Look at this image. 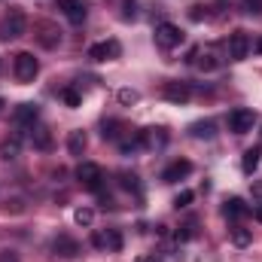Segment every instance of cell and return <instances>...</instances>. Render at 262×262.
Segmentation results:
<instances>
[{
  "mask_svg": "<svg viewBox=\"0 0 262 262\" xmlns=\"http://www.w3.org/2000/svg\"><path fill=\"white\" fill-rule=\"evenodd\" d=\"M253 195L262 198V180H256V183H253Z\"/></svg>",
  "mask_w": 262,
  "mask_h": 262,
  "instance_id": "cell-35",
  "label": "cell"
},
{
  "mask_svg": "<svg viewBox=\"0 0 262 262\" xmlns=\"http://www.w3.org/2000/svg\"><path fill=\"white\" fill-rule=\"evenodd\" d=\"M119 186L128 189V192H137V177L128 174V171H122V174H119Z\"/></svg>",
  "mask_w": 262,
  "mask_h": 262,
  "instance_id": "cell-25",
  "label": "cell"
},
{
  "mask_svg": "<svg viewBox=\"0 0 262 262\" xmlns=\"http://www.w3.org/2000/svg\"><path fill=\"white\" fill-rule=\"evenodd\" d=\"M82 6V0H58V9L64 12V15H70L73 9H79Z\"/></svg>",
  "mask_w": 262,
  "mask_h": 262,
  "instance_id": "cell-27",
  "label": "cell"
},
{
  "mask_svg": "<svg viewBox=\"0 0 262 262\" xmlns=\"http://www.w3.org/2000/svg\"><path fill=\"white\" fill-rule=\"evenodd\" d=\"M189 18H192V21H201V18H204V6H192V9H189Z\"/></svg>",
  "mask_w": 262,
  "mask_h": 262,
  "instance_id": "cell-32",
  "label": "cell"
},
{
  "mask_svg": "<svg viewBox=\"0 0 262 262\" xmlns=\"http://www.w3.org/2000/svg\"><path fill=\"white\" fill-rule=\"evenodd\" d=\"M137 262H156V259H149V256H140V259H137Z\"/></svg>",
  "mask_w": 262,
  "mask_h": 262,
  "instance_id": "cell-38",
  "label": "cell"
},
{
  "mask_svg": "<svg viewBox=\"0 0 262 262\" xmlns=\"http://www.w3.org/2000/svg\"><path fill=\"white\" fill-rule=\"evenodd\" d=\"M259 159H262V149H259V146L247 149V152H244V159H241V168H244V174H253V171L259 168Z\"/></svg>",
  "mask_w": 262,
  "mask_h": 262,
  "instance_id": "cell-16",
  "label": "cell"
},
{
  "mask_svg": "<svg viewBox=\"0 0 262 262\" xmlns=\"http://www.w3.org/2000/svg\"><path fill=\"white\" fill-rule=\"evenodd\" d=\"M168 143V131L165 128H143L140 131V146L143 149H162Z\"/></svg>",
  "mask_w": 262,
  "mask_h": 262,
  "instance_id": "cell-10",
  "label": "cell"
},
{
  "mask_svg": "<svg viewBox=\"0 0 262 262\" xmlns=\"http://www.w3.org/2000/svg\"><path fill=\"white\" fill-rule=\"evenodd\" d=\"M67 18H70V21H73V25H79V21H82V18H85V3H82V6H79V9H73V12H70V15H67Z\"/></svg>",
  "mask_w": 262,
  "mask_h": 262,
  "instance_id": "cell-31",
  "label": "cell"
},
{
  "mask_svg": "<svg viewBox=\"0 0 262 262\" xmlns=\"http://www.w3.org/2000/svg\"><path fill=\"white\" fill-rule=\"evenodd\" d=\"M256 220H259V223H262V204H259V207H256Z\"/></svg>",
  "mask_w": 262,
  "mask_h": 262,
  "instance_id": "cell-37",
  "label": "cell"
},
{
  "mask_svg": "<svg viewBox=\"0 0 262 262\" xmlns=\"http://www.w3.org/2000/svg\"><path fill=\"white\" fill-rule=\"evenodd\" d=\"M76 180H79L85 189H92V192H101V183H104V171H101L95 162H82V165L76 168Z\"/></svg>",
  "mask_w": 262,
  "mask_h": 262,
  "instance_id": "cell-3",
  "label": "cell"
},
{
  "mask_svg": "<svg viewBox=\"0 0 262 262\" xmlns=\"http://www.w3.org/2000/svg\"><path fill=\"white\" fill-rule=\"evenodd\" d=\"M37 70H40V64H37V58L31 52H18L15 55V79L18 82H34Z\"/></svg>",
  "mask_w": 262,
  "mask_h": 262,
  "instance_id": "cell-4",
  "label": "cell"
},
{
  "mask_svg": "<svg viewBox=\"0 0 262 262\" xmlns=\"http://www.w3.org/2000/svg\"><path fill=\"white\" fill-rule=\"evenodd\" d=\"M85 146H89L85 131H70V137H67V149H70V156H82Z\"/></svg>",
  "mask_w": 262,
  "mask_h": 262,
  "instance_id": "cell-15",
  "label": "cell"
},
{
  "mask_svg": "<svg viewBox=\"0 0 262 262\" xmlns=\"http://www.w3.org/2000/svg\"><path fill=\"white\" fill-rule=\"evenodd\" d=\"M189 201H192V192H189V189H183V192H180V195L174 198V207H186V204H189Z\"/></svg>",
  "mask_w": 262,
  "mask_h": 262,
  "instance_id": "cell-30",
  "label": "cell"
},
{
  "mask_svg": "<svg viewBox=\"0 0 262 262\" xmlns=\"http://www.w3.org/2000/svg\"><path fill=\"white\" fill-rule=\"evenodd\" d=\"M122 6H125V18H134V0H122Z\"/></svg>",
  "mask_w": 262,
  "mask_h": 262,
  "instance_id": "cell-33",
  "label": "cell"
},
{
  "mask_svg": "<svg viewBox=\"0 0 262 262\" xmlns=\"http://www.w3.org/2000/svg\"><path fill=\"white\" fill-rule=\"evenodd\" d=\"M119 101H122V104H137V92H134V89H122V92H119Z\"/></svg>",
  "mask_w": 262,
  "mask_h": 262,
  "instance_id": "cell-29",
  "label": "cell"
},
{
  "mask_svg": "<svg viewBox=\"0 0 262 262\" xmlns=\"http://www.w3.org/2000/svg\"><path fill=\"white\" fill-rule=\"evenodd\" d=\"M189 174H192V162L177 159V162H171V165L162 171V183H177V180H183V177H189Z\"/></svg>",
  "mask_w": 262,
  "mask_h": 262,
  "instance_id": "cell-8",
  "label": "cell"
},
{
  "mask_svg": "<svg viewBox=\"0 0 262 262\" xmlns=\"http://www.w3.org/2000/svg\"><path fill=\"white\" fill-rule=\"evenodd\" d=\"M92 244H95V247H101V250H113V253H119V250H122V235H119V229L95 232Z\"/></svg>",
  "mask_w": 262,
  "mask_h": 262,
  "instance_id": "cell-6",
  "label": "cell"
},
{
  "mask_svg": "<svg viewBox=\"0 0 262 262\" xmlns=\"http://www.w3.org/2000/svg\"><path fill=\"white\" fill-rule=\"evenodd\" d=\"M189 238H195V223H186V226H180L177 229V241L183 244V241H189Z\"/></svg>",
  "mask_w": 262,
  "mask_h": 262,
  "instance_id": "cell-26",
  "label": "cell"
},
{
  "mask_svg": "<svg viewBox=\"0 0 262 262\" xmlns=\"http://www.w3.org/2000/svg\"><path fill=\"white\" fill-rule=\"evenodd\" d=\"M61 101H64L67 107H73V110L82 107V95H79L76 89H64V92H61Z\"/></svg>",
  "mask_w": 262,
  "mask_h": 262,
  "instance_id": "cell-23",
  "label": "cell"
},
{
  "mask_svg": "<svg viewBox=\"0 0 262 262\" xmlns=\"http://www.w3.org/2000/svg\"><path fill=\"white\" fill-rule=\"evenodd\" d=\"M247 52H250V40H247V34H244V31H235V34L229 37V58H232V61H244Z\"/></svg>",
  "mask_w": 262,
  "mask_h": 262,
  "instance_id": "cell-7",
  "label": "cell"
},
{
  "mask_svg": "<svg viewBox=\"0 0 262 262\" xmlns=\"http://www.w3.org/2000/svg\"><path fill=\"white\" fill-rule=\"evenodd\" d=\"M25 28H28V18H25V12L21 9H9L6 15H3V21H0V40H15V37H21L25 34Z\"/></svg>",
  "mask_w": 262,
  "mask_h": 262,
  "instance_id": "cell-1",
  "label": "cell"
},
{
  "mask_svg": "<svg viewBox=\"0 0 262 262\" xmlns=\"http://www.w3.org/2000/svg\"><path fill=\"white\" fill-rule=\"evenodd\" d=\"M52 250H55L58 256H64V259H73V256H79V244H76L70 235H58V238L52 241Z\"/></svg>",
  "mask_w": 262,
  "mask_h": 262,
  "instance_id": "cell-12",
  "label": "cell"
},
{
  "mask_svg": "<svg viewBox=\"0 0 262 262\" xmlns=\"http://www.w3.org/2000/svg\"><path fill=\"white\" fill-rule=\"evenodd\" d=\"M256 52H259V55H262V37H259V40H256Z\"/></svg>",
  "mask_w": 262,
  "mask_h": 262,
  "instance_id": "cell-36",
  "label": "cell"
},
{
  "mask_svg": "<svg viewBox=\"0 0 262 262\" xmlns=\"http://www.w3.org/2000/svg\"><path fill=\"white\" fill-rule=\"evenodd\" d=\"M180 43H183V31L177 25H171V21L156 25V46L159 49H177Z\"/></svg>",
  "mask_w": 262,
  "mask_h": 262,
  "instance_id": "cell-2",
  "label": "cell"
},
{
  "mask_svg": "<svg viewBox=\"0 0 262 262\" xmlns=\"http://www.w3.org/2000/svg\"><path fill=\"white\" fill-rule=\"evenodd\" d=\"M0 262H18V259H15V253L6 250V253H0Z\"/></svg>",
  "mask_w": 262,
  "mask_h": 262,
  "instance_id": "cell-34",
  "label": "cell"
},
{
  "mask_svg": "<svg viewBox=\"0 0 262 262\" xmlns=\"http://www.w3.org/2000/svg\"><path fill=\"white\" fill-rule=\"evenodd\" d=\"M58 40H61V34H58V31H55L52 25H43V34H40V43L52 49V46H58Z\"/></svg>",
  "mask_w": 262,
  "mask_h": 262,
  "instance_id": "cell-20",
  "label": "cell"
},
{
  "mask_svg": "<svg viewBox=\"0 0 262 262\" xmlns=\"http://www.w3.org/2000/svg\"><path fill=\"white\" fill-rule=\"evenodd\" d=\"M31 140H34L37 149H52V134L43 125H31Z\"/></svg>",
  "mask_w": 262,
  "mask_h": 262,
  "instance_id": "cell-14",
  "label": "cell"
},
{
  "mask_svg": "<svg viewBox=\"0 0 262 262\" xmlns=\"http://www.w3.org/2000/svg\"><path fill=\"white\" fill-rule=\"evenodd\" d=\"M250 241H253L250 229H241V226H238V229H232V244H235V247H247Z\"/></svg>",
  "mask_w": 262,
  "mask_h": 262,
  "instance_id": "cell-22",
  "label": "cell"
},
{
  "mask_svg": "<svg viewBox=\"0 0 262 262\" xmlns=\"http://www.w3.org/2000/svg\"><path fill=\"white\" fill-rule=\"evenodd\" d=\"M253 125H256V113H253V110H247V107L232 110V116H229V128L235 131V134H247V131H253Z\"/></svg>",
  "mask_w": 262,
  "mask_h": 262,
  "instance_id": "cell-5",
  "label": "cell"
},
{
  "mask_svg": "<svg viewBox=\"0 0 262 262\" xmlns=\"http://www.w3.org/2000/svg\"><path fill=\"white\" fill-rule=\"evenodd\" d=\"M162 95L171 101V104H186L189 101V85L186 82H165V89H162Z\"/></svg>",
  "mask_w": 262,
  "mask_h": 262,
  "instance_id": "cell-11",
  "label": "cell"
},
{
  "mask_svg": "<svg viewBox=\"0 0 262 262\" xmlns=\"http://www.w3.org/2000/svg\"><path fill=\"white\" fill-rule=\"evenodd\" d=\"M216 134V125L213 122H195L192 125V137H198V140H210Z\"/></svg>",
  "mask_w": 262,
  "mask_h": 262,
  "instance_id": "cell-19",
  "label": "cell"
},
{
  "mask_svg": "<svg viewBox=\"0 0 262 262\" xmlns=\"http://www.w3.org/2000/svg\"><path fill=\"white\" fill-rule=\"evenodd\" d=\"M223 213H226L229 220H244V216L250 213V207L244 204V198H229L226 207H223Z\"/></svg>",
  "mask_w": 262,
  "mask_h": 262,
  "instance_id": "cell-13",
  "label": "cell"
},
{
  "mask_svg": "<svg viewBox=\"0 0 262 262\" xmlns=\"http://www.w3.org/2000/svg\"><path fill=\"white\" fill-rule=\"evenodd\" d=\"M244 12L259 15V12H262V0H244Z\"/></svg>",
  "mask_w": 262,
  "mask_h": 262,
  "instance_id": "cell-28",
  "label": "cell"
},
{
  "mask_svg": "<svg viewBox=\"0 0 262 262\" xmlns=\"http://www.w3.org/2000/svg\"><path fill=\"white\" fill-rule=\"evenodd\" d=\"M34 119H37V107H34V104H18L15 122H18V125H34Z\"/></svg>",
  "mask_w": 262,
  "mask_h": 262,
  "instance_id": "cell-17",
  "label": "cell"
},
{
  "mask_svg": "<svg viewBox=\"0 0 262 262\" xmlns=\"http://www.w3.org/2000/svg\"><path fill=\"white\" fill-rule=\"evenodd\" d=\"M15 156H18V140L12 137V140H6V143L0 146V159H6V162H9V159H15Z\"/></svg>",
  "mask_w": 262,
  "mask_h": 262,
  "instance_id": "cell-24",
  "label": "cell"
},
{
  "mask_svg": "<svg viewBox=\"0 0 262 262\" xmlns=\"http://www.w3.org/2000/svg\"><path fill=\"white\" fill-rule=\"evenodd\" d=\"M119 43L116 40H107V43H95L92 49H89V58H95V61H110V58H119Z\"/></svg>",
  "mask_w": 262,
  "mask_h": 262,
  "instance_id": "cell-9",
  "label": "cell"
},
{
  "mask_svg": "<svg viewBox=\"0 0 262 262\" xmlns=\"http://www.w3.org/2000/svg\"><path fill=\"white\" fill-rule=\"evenodd\" d=\"M192 58H195V64L201 67V70H213V67H216V61H213V52H210V49H207V52H204V49H195V52H192Z\"/></svg>",
  "mask_w": 262,
  "mask_h": 262,
  "instance_id": "cell-18",
  "label": "cell"
},
{
  "mask_svg": "<svg viewBox=\"0 0 262 262\" xmlns=\"http://www.w3.org/2000/svg\"><path fill=\"white\" fill-rule=\"evenodd\" d=\"M73 223L76 226H92L95 223V210L92 207H76L73 210Z\"/></svg>",
  "mask_w": 262,
  "mask_h": 262,
  "instance_id": "cell-21",
  "label": "cell"
},
{
  "mask_svg": "<svg viewBox=\"0 0 262 262\" xmlns=\"http://www.w3.org/2000/svg\"><path fill=\"white\" fill-rule=\"evenodd\" d=\"M0 113H3V101H0Z\"/></svg>",
  "mask_w": 262,
  "mask_h": 262,
  "instance_id": "cell-39",
  "label": "cell"
}]
</instances>
